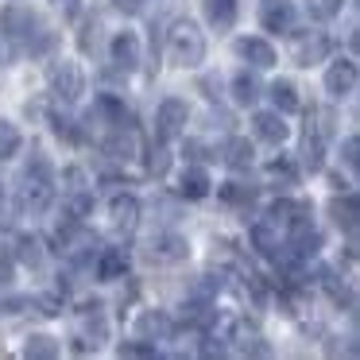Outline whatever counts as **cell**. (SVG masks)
I'll return each mask as SVG.
<instances>
[{
    "instance_id": "cb8c5ba5",
    "label": "cell",
    "mask_w": 360,
    "mask_h": 360,
    "mask_svg": "<svg viewBox=\"0 0 360 360\" xmlns=\"http://www.w3.org/2000/svg\"><path fill=\"white\" fill-rule=\"evenodd\" d=\"M329 213H333L337 229H345V233L356 229V202H352V198H333V202H329Z\"/></svg>"
},
{
    "instance_id": "f35d334b",
    "label": "cell",
    "mask_w": 360,
    "mask_h": 360,
    "mask_svg": "<svg viewBox=\"0 0 360 360\" xmlns=\"http://www.w3.org/2000/svg\"><path fill=\"white\" fill-rule=\"evenodd\" d=\"M55 4H63V8H74V0H55Z\"/></svg>"
},
{
    "instance_id": "d590c367",
    "label": "cell",
    "mask_w": 360,
    "mask_h": 360,
    "mask_svg": "<svg viewBox=\"0 0 360 360\" xmlns=\"http://www.w3.org/2000/svg\"><path fill=\"white\" fill-rule=\"evenodd\" d=\"M148 352H155L151 345H120V356H148Z\"/></svg>"
},
{
    "instance_id": "3957f363",
    "label": "cell",
    "mask_w": 360,
    "mask_h": 360,
    "mask_svg": "<svg viewBox=\"0 0 360 360\" xmlns=\"http://www.w3.org/2000/svg\"><path fill=\"white\" fill-rule=\"evenodd\" d=\"M167 51H171V63L186 66V70H194V66L205 63V39L190 20H179V24L167 32Z\"/></svg>"
},
{
    "instance_id": "8992f818",
    "label": "cell",
    "mask_w": 360,
    "mask_h": 360,
    "mask_svg": "<svg viewBox=\"0 0 360 360\" xmlns=\"http://www.w3.org/2000/svg\"><path fill=\"white\" fill-rule=\"evenodd\" d=\"M186 120H190V109L182 97H167L159 101V112H155V132L159 140H179L186 132Z\"/></svg>"
},
{
    "instance_id": "484cf974",
    "label": "cell",
    "mask_w": 360,
    "mask_h": 360,
    "mask_svg": "<svg viewBox=\"0 0 360 360\" xmlns=\"http://www.w3.org/2000/svg\"><path fill=\"white\" fill-rule=\"evenodd\" d=\"M225 163L233 167V171H244V167H252V143H248V140H229Z\"/></svg>"
},
{
    "instance_id": "8fae6325",
    "label": "cell",
    "mask_w": 360,
    "mask_h": 360,
    "mask_svg": "<svg viewBox=\"0 0 360 360\" xmlns=\"http://www.w3.org/2000/svg\"><path fill=\"white\" fill-rule=\"evenodd\" d=\"M109 217H112V229L128 236L136 229V221H140V202H136L132 194H117L109 205Z\"/></svg>"
},
{
    "instance_id": "4dcf8cb0",
    "label": "cell",
    "mask_w": 360,
    "mask_h": 360,
    "mask_svg": "<svg viewBox=\"0 0 360 360\" xmlns=\"http://www.w3.org/2000/svg\"><path fill=\"white\" fill-rule=\"evenodd\" d=\"M236 341H240V352H252V356H267V345H259V341H264L259 333H244V329H240V337H236Z\"/></svg>"
},
{
    "instance_id": "9c48e42d",
    "label": "cell",
    "mask_w": 360,
    "mask_h": 360,
    "mask_svg": "<svg viewBox=\"0 0 360 360\" xmlns=\"http://www.w3.org/2000/svg\"><path fill=\"white\" fill-rule=\"evenodd\" d=\"M259 24L264 32H295V4L290 0H264V8H259Z\"/></svg>"
},
{
    "instance_id": "9a60e30c",
    "label": "cell",
    "mask_w": 360,
    "mask_h": 360,
    "mask_svg": "<svg viewBox=\"0 0 360 360\" xmlns=\"http://www.w3.org/2000/svg\"><path fill=\"white\" fill-rule=\"evenodd\" d=\"M236 55L248 58L256 70H267V66H275V47H271L267 39H256V35H252V39H240V43H236Z\"/></svg>"
},
{
    "instance_id": "e0dca14e",
    "label": "cell",
    "mask_w": 360,
    "mask_h": 360,
    "mask_svg": "<svg viewBox=\"0 0 360 360\" xmlns=\"http://www.w3.org/2000/svg\"><path fill=\"white\" fill-rule=\"evenodd\" d=\"M205 20H210L217 32H229L236 20V0H205Z\"/></svg>"
},
{
    "instance_id": "52a82bcc",
    "label": "cell",
    "mask_w": 360,
    "mask_h": 360,
    "mask_svg": "<svg viewBox=\"0 0 360 360\" xmlns=\"http://www.w3.org/2000/svg\"><path fill=\"white\" fill-rule=\"evenodd\" d=\"M190 244L182 233H155L148 240V259L151 264H179V259H186Z\"/></svg>"
},
{
    "instance_id": "30bf717a",
    "label": "cell",
    "mask_w": 360,
    "mask_h": 360,
    "mask_svg": "<svg viewBox=\"0 0 360 360\" xmlns=\"http://www.w3.org/2000/svg\"><path fill=\"white\" fill-rule=\"evenodd\" d=\"M252 132H256V140L279 148V143L290 136V128L283 124V112H256V120H252Z\"/></svg>"
},
{
    "instance_id": "f1b7e54d",
    "label": "cell",
    "mask_w": 360,
    "mask_h": 360,
    "mask_svg": "<svg viewBox=\"0 0 360 360\" xmlns=\"http://www.w3.org/2000/svg\"><path fill=\"white\" fill-rule=\"evenodd\" d=\"M221 198L233 202V205H252L256 202V190L244 186V182H225V186H221Z\"/></svg>"
},
{
    "instance_id": "836d02e7",
    "label": "cell",
    "mask_w": 360,
    "mask_h": 360,
    "mask_svg": "<svg viewBox=\"0 0 360 360\" xmlns=\"http://www.w3.org/2000/svg\"><path fill=\"white\" fill-rule=\"evenodd\" d=\"M345 167H349V171H356V136H349V140H345Z\"/></svg>"
},
{
    "instance_id": "ab89813d",
    "label": "cell",
    "mask_w": 360,
    "mask_h": 360,
    "mask_svg": "<svg viewBox=\"0 0 360 360\" xmlns=\"http://www.w3.org/2000/svg\"><path fill=\"white\" fill-rule=\"evenodd\" d=\"M0 202H4V186H0Z\"/></svg>"
},
{
    "instance_id": "f546056e",
    "label": "cell",
    "mask_w": 360,
    "mask_h": 360,
    "mask_svg": "<svg viewBox=\"0 0 360 360\" xmlns=\"http://www.w3.org/2000/svg\"><path fill=\"white\" fill-rule=\"evenodd\" d=\"M345 0H310V16L314 20H333L337 12H341Z\"/></svg>"
},
{
    "instance_id": "44dd1931",
    "label": "cell",
    "mask_w": 360,
    "mask_h": 360,
    "mask_svg": "<svg viewBox=\"0 0 360 360\" xmlns=\"http://www.w3.org/2000/svg\"><path fill=\"white\" fill-rule=\"evenodd\" d=\"M271 101H275V112H298V109H302L295 82H275V86H271Z\"/></svg>"
},
{
    "instance_id": "ffe728a7",
    "label": "cell",
    "mask_w": 360,
    "mask_h": 360,
    "mask_svg": "<svg viewBox=\"0 0 360 360\" xmlns=\"http://www.w3.org/2000/svg\"><path fill=\"white\" fill-rule=\"evenodd\" d=\"M302 163L310 167V171H321V163H326V143H321V128H306Z\"/></svg>"
},
{
    "instance_id": "83f0119b",
    "label": "cell",
    "mask_w": 360,
    "mask_h": 360,
    "mask_svg": "<svg viewBox=\"0 0 360 360\" xmlns=\"http://www.w3.org/2000/svg\"><path fill=\"white\" fill-rule=\"evenodd\" d=\"M82 329H86V333H94V345H101L105 337H109V326H105L101 306H94V310H86V314H82Z\"/></svg>"
},
{
    "instance_id": "74e56055",
    "label": "cell",
    "mask_w": 360,
    "mask_h": 360,
    "mask_svg": "<svg viewBox=\"0 0 360 360\" xmlns=\"http://www.w3.org/2000/svg\"><path fill=\"white\" fill-rule=\"evenodd\" d=\"M4 58H8V47H4V43H0V63H4Z\"/></svg>"
},
{
    "instance_id": "603a6c76",
    "label": "cell",
    "mask_w": 360,
    "mask_h": 360,
    "mask_svg": "<svg viewBox=\"0 0 360 360\" xmlns=\"http://www.w3.org/2000/svg\"><path fill=\"white\" fill-rule=\"evenodd\" d=\"M179 190L186 198H205V194H210V174H205L202 167H190V171H182Z\"/></svg>"
},
{
    "instance_id": "6da1fadb",
    "label": "cell",
    "mask_w": 360,
    "mask_h": 360,
    "mask_svg": "<svg viewBox=\"0 0 360 360\" xmlns=\"http://www.w3.org/2000/svg\"><path fill=\"white\" fill-rule=\"evenodd\" d=\"M16 202H20V213H32V217L47 213V205L55 202V174H51V163L43 155H35L27 163L24 179H20Z\"/></svg>"
},
{
    "instance_id": "d4e9b609",
    "label": "cell",
    "mask_w": 360,
    "mask_h": 360,
    "mask_svg": "<svg viewBox=\"0 0 360 360\" xmlns=\"http://www.w3.org/2000/svg\"><path fill=\"white\" fill-rule=\"evenodd\" d=\"M20 143H24V136H20V128L12 124V120H0V163L16 155V151H20Z\"/></svg>"
},
{
    "instance_id": "5bb4252c",
    "label": "cell",
    "mask_w": 360,
    "mask_h": 360,
    "mask_svg": "<svg viewBox=\"0 0 360 360\" xmlns=\"http://www.w3.org/2000/svg\"><path fill=\"white\" fill-rule=\"evenodd\" d=\"M136 333H140V341H167L171 337V318H167L163 310H143L140 321H136Z\"/></svg>"
},
{
    "instance_id": "5b68a950",
    "label": "cell",
    "mask_w": 360,
    "mask_h": 360,
    "mask_svg": "<svg viewBox=\"0 0 360 360\" xmlns=\"http://www.w3.org/2000/svg\"><path fill=\"white\" fill-rule=\"evenodd\" d=\"M47 82H51V94L58 97V101H78L82 97V89H86V78H82V66L78 63H70V58H63V63H55L51 66V74H47Z\"/></svg>"
},
{
    "instance_id": "e575fe53",
    "label": "cell",
    "mask_w": 360,
    "mask_h": 360,
    "mask_svg": "<svg viewBox=\"0 0 360 360\" xmlns=\"http://www.w3.org/2000/svg\"><path fill=\"white\" fill-rule=\"evenodd\" d=\"M124 16H136V12H143V0H112Z\"/></svg>"
},
{
    "instance_id": "7c38bea8",
    "label": "cell",
    "mask_w": 360,
    "mask_h": 360,
    "mask_svg": "<svg viewBox=\"0 0 360 360\" xmlns=\"http://www.w3.org/2000/svg\"><path fill=\"white\" fill-rule=\"evenodd\" d=\"M109 55H112V63H117L120 70H136V63H140V39H136L132 32H120V35H112V43H109Z\"/></svg>"
},
{
    "instance_id": "d6a6232c",
    "label": "cell",
    "mask_w": 360,
    "mask_h": 360,
    "mask_svg": "<svg viewBox=\"0 0 360 360\" xmlns=\"http://www.w3.org/2000/svg\"><path fill=\"white\" fill-rule=\"evenodd\" d=\"M267 174H275V179H283V182H295V167H290V159H275V163H267Z\"/></svg>"
},
{
    "instance_id": "8d00e7d4",
    "label": "cell",
    "mask_w": 360,
    "mask_h": 360,
    "mask_svg": "<svg viewBox=\"0 0 360 360\" xmlns=\"http://www.w3.org/2000/svg\"><path fill=\"white\" fill-rule=\"evenodd\" d=\"M8 283H12V259L0 256V287H8Z\"/></svg>"
},
{
    "instance_id": "ac0fdd59",
    "label": "cell",
    "mask_w": 360,
    "mask_h": 360,
    "mask_svg": "<svg viewBox=\"0 0 360 360\" xmlns=\"http://www.w3.org/2000/svg\"><path fill=\"white\" fill-rule=\"evenodd\" d=\"M89 210H94V194H89L82 182H74V186L66 190V217H70V221H82Z\"/></svg>"
},
{
    "instance_id": "4316f807",
    "label": "cell",
    "mask_w": 360,
    "mask_h": 360,
    "mask_svg": "<svg viewBox=\"0 0 360 360\" xmlns=\"http://www.w3.org/2000/svg\"><path fill=\"white\" fill-rule=\"evenodd\" d=\"M233 97H236V105H252L259 97V82L252 78V74H236L233 78Z\"/></svg>"
},
{
    "instance_id": "4fadbf2b",
    "label": "cell",
    "mask_w": 360,
    "mask_h": 360,
    "mask_svg": "<svg viewBox=\"0 0 360 360\" xmlns=\"http://www.w3.org/2000/svg\"><path fill=\"white\" fill-rule=\"evenodd\" d=\"M326 51H329V39L321 32L298 35V39H295V63L298 66H314V63H321V58H326Z\"/></svg>"
},
{
    "instance_id": "7a4b0ae2",
    "label": "cell",
    "mask_w": 360,
    "mask_h": 360,
    "mask_svg": "<svg viewBox=\"0 0 360 360\" xmlns=\"http://www.w3.org/2000/svg\"><path fill=\"white\" fill-rule=\"evenodd\" d=\"M4 35L27 55H43L51 47V32L43 27V20L32 8H8L4 12Z\"/></svg>"
},
{
    "instance_id": "277c9868",
    "label": "cell",
    "mask_w": 360,
    "mask_h": 360,
    "mask_svg": "<svg viewBox=\"0 0 360 360\" xmlns=\"http://www.w3.org/2000/svg\"><path fill=\"white\" fill-rule=\"evenodd\" d=\"M290 213H295V202H275L271 213H267L264 221H256V225H252V244H256L264 256H275V248L283 244L287 225H290Z\"/></svg>"
},
{
    "instance_id": "1f68e13d",
    "label": "cell",
    "mask_w": 360,
    "mask_h": 360,
    "mask_svg": "<svg viewBox=\"0 0 360 360\" xmlns=\"http://www.w3.org/2000/svg\"><path fill=\"white\" fill-rule=\"evenodd\" d=\"M20 256H24V264L39 267V264H43V252H39V240H32V236H24V240H20Z\"/></svg>"
},
{
    "instance_id": "7402d4cb",
    "label": "cell",
    "mask_w": 360,
    "mask_h": 360,
    "mask_svg": "<svg viewBox=\"0 0 360 360\" xmlns=\"http://www.w3.org/2000/svg\"><path fill=\"white\" fill-rule=\"evenodd\" d=\"M24 356L27 360H55L58 356V341H55V337H47V333H35V337H27Z\"/></svg>"
},
{
    "instance_id": "ba28073f",
    "label": "cell",
    "mask_w": 360,
    "mask_h": 360,
    "mask_svg": "<svg viewBox=\"0 0 360 360\" xmlns=\"http://www.w3.org/2000/svg\"><path fill=\"white\" fill-rule=\"evenodd\" d=\"M356 78H360L356 63H352V58H337L326 70V94L337 97V101H341V97H352L356 94Z\"/></svg>"
},
{
    "instance_id": "2e32d148",
    "label": "cell",
    "mask_w": 360,
    "mask_h": 360,
    "mask_svg": "<svg viewBox=\"0 0 360 360\" xmlns=\"http://www.w3.org/2000/svg\"><path fill=\"white\" fill-rule=\"evenodd\" d=\"M124 271H128V252L124 248H109L101 259H97V275H101L105 283L124 279Z\"/></svg>"
},
{
    "instance_id": "d6986e66",
    "label": "cell",
    "mask_w": 360,
    "mask_h": 360,
    "mask_svg": "<svg viewBox=\"0 0 360 360\" xmlns=\"http://www.w3.org/2000/svg\"><path fill=\"white\" fill-rule=\"evenodd\" d=\"M105 151H109L112 159H132V155H136V136H132V128L120 124L117 132L105 140Z\"/></svg>"
}]
</instances>
